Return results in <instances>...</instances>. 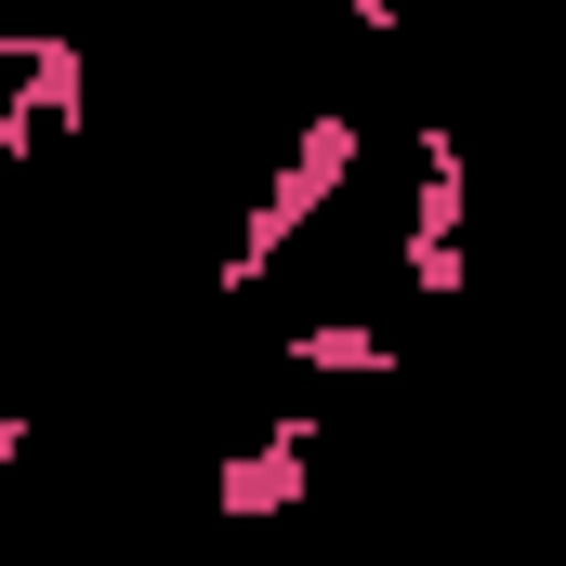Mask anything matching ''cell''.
<instances>
[{"label": "cell", "mask_w": 566, "mask_h": 566, "mask_svg": "<svg viewBox=\"0 0 566 566\" xmlns=\"http://www.w3.org/2000/svg\"><path fill=\"white\" fill-rule=\"evenodd\" d=\"M356 145H369V133H356V106H316V119L277 145V171H264V198H251L238 251L211 264V290H224V303H264L277 251H290V238H316V224H329V198L356 185Z\"/></svg>", "instance_id": "cell-1"}, {"label": "cell", "mask_w": 566, "mask_h": 566, "mask_svg": "<svg viewBox=\"0 0 566 566\" xmlns=\"http://www.w3.org/2000/svg\"><path fill=\"white\" fill-rule=\"evenodd\" d=\"M461 238H474V145L461 119H409V238H396V264L422 303H461Z\"/></svg>", "instance_id": "cell-2"}, {"label": "cell", "mask_w": 566, "mask_h": 566, "mask_svg": "<svg viewBox=\"0 0 566 566\" xmlns=\"http://www.w3.org/2000/svg\"><path fill=\"white\" fill-rule=\"evenodd\" d=\"M80 119H93V40H66V27H13V40H0V158L40 171Z\"/></svg>", "instance_id": "cell-3"}, {"label": "cell", "mask_w": 566, "mask_h": 566, "mask_svg": "<svg viewBox=\"0 0 566 566\" xmlns=\"http://www.w3.org/2000/svg\"><path fill=\"white\" fill-rule=\"evenodd\" d=\"M303 488H316V422H303V409H277L251 448L211 461V514H224V527H277V514H303Z\"/></svg>", "instance_id": "cell-4"}, {"label": "cell", "mask_w": 566, "mask_h": 566, "mask_svg": "<svg viewBox=\"0 0 566 566\" xmlns=\"http://www.w3.org/2000/svg\"><path fill=\"white\" fill-rule=\"evenodd\" d=\"M277 356L303 382H396V329H369V316H290Z\"/></svg>", "instance_id": "cell-5"}, {"label": "cell", "mask_w": 566, "mask_h": 566, "mask_svg": "<svg viewBox=\"0 0 566 566\" xmlns=\"http://www.w3.org/2000/svg\"><path fill=\"white\" fill-rule=\"evenodd\" d=\"M303 13H329V27H356V40H396V27H409V0H303Z\"/></svg>", "instance_id": "cell-6"}]
</instances>
